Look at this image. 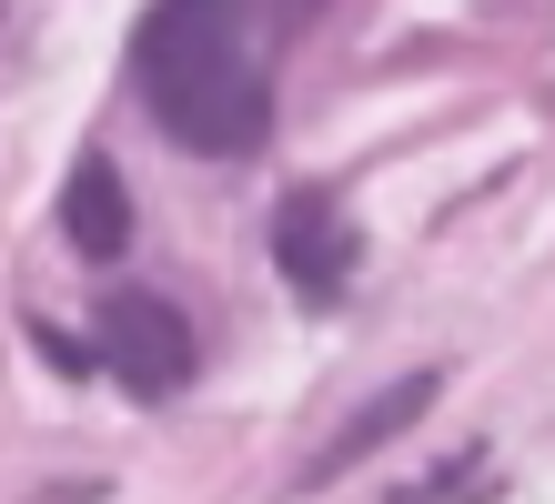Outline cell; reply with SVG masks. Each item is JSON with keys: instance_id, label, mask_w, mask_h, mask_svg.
Segmentation results:
<instances>
[{"instance_id": "2", "label": "cell", "mask_w": 555, "mask_h": 504, "mask_svg": "<svg viewBox=\"0 0 555 504\" xmlns=\"http://www.w3.org/2000/svg\"><path fill=\"white\" fill-rule=\"evenodd\" d=\"M112 363V384L132 403H172L192 374H203V344H192V323L172 313L162 293H112L102 302V344H91Z\"/></svg>"}, {"instance_id": "1", "label": "cell", "mask_w": 555, "mask_h": 504, "mask_svg": "<svg viewBox=\"0 0 555 504\" xmlns=\"http://www.w3.org/2000/svg\"><path fill=\"white\" fill-rule=\"evenodd\" d=\"M323 0H152L132 30V81L182 152L243 161L273 142V51Z\"/></svg>"}, {"instance_id": "4", "label": "cell", "mask_w": 555, "mask_h": 504, "mask_svg": "<svg viewBox=\"0 0 555 504\" xmlns=\"http://www.w3.org/2000/svg\"><path fill=\"white\" fill-rule=\"evenodd\" d=\"M435 393H444V374H435V363H424V374H404V384H384V393L364 403V414H353V424L334 434V444H323V454L304 464V475H293V494H323V484H344L353 464H374L384 444H395V434H414L424 414H435Z\"/></svg>"}, {"instance_id": "5", "label": "cell", "mask_w": 555, "mask_h": 504, "mask_svg": "<svg viewBox=\"0 0 555 504\" xmlns=\"http://www.w3.org/2000/svg\"><path fill=\"white\" fill-rule=\"evenodd\" d=\"M61 243H72L81 262H121L132 253V192H121V172L102 152L72 161V182H61Z\"/></svg>"}, {"instance_id": "3", "label": "cell", "mask_w": 555, "mask_h": 504, "mask_svg": "<svg viewBox=\"0 0 555 504\" xmlns=\"http://www.w3.org/2000/svg\"><path fill=\"white\" fill-rule=\"evenodd\" d=\"M273 262H283V283L304 293V302H344L364 243H353V222L334 212V192H293L283 222H273Z\"/></svg>"}]
</instances>
